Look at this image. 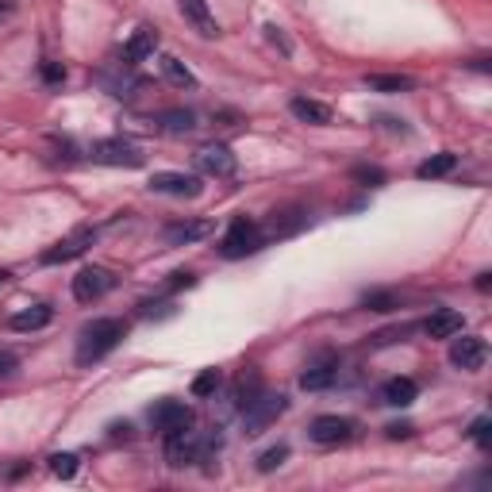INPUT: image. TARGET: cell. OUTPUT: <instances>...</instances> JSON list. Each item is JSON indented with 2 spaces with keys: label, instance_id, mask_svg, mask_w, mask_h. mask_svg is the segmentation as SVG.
<instances>
[{
  "label": "cell",
  "instance_id": "obj_1",
  "mask_svg": "<svg viewBox=\"0 0 492 492\" xmlns=\"http://www.w3.org/2000/svg\"><path fill=\"white\" fill-rule=\"evenodd\" d=\"M123 338H127V320H116V316H104V320H92L81 327L77 335V365H92L108 358Z\"/></svg>",
  "mask_w": 492,
  "mask_h": 492
},
{
  "label": "cell",
  "instance_id": "obj_2",
  "mask_svg": "<svg viewBox=\"0 0 492 492\" xmlns=\"http://www.w3.org/2000/svg\"><path fill=\"white\" fill-rule=\"evenodd\" d=\"M212 454H220V439L215 435H200L193 427L166 431V461L173 470L193 466V461H208Z\"/></svg>",
  "mask_w": 492,
  "mask_h": 492
},
{
  "label": "cell",
  "instance_id": "obj_3",
  "mask_svg": "<svg viewBox=\"0 0 492 492\" xmlns=\"http://www.w3.org/2000/svg\"><path fill=\"white\" fill-rule=\"evenodd\" d=\"M262 246H266V231L258 227L254 220L239 215V220H231V227L224 231L220 258H227V262H239V258H246V254H258Z\"/></svg>",
  "mask_w": 492,
  "mask_h": 492
},
{
  "label": "cell",
  "instance_id": "obj_4",
  "mask_svg": "<svg viewBox=\"0 0 492 492\" xmlns=\"http://www.w3.org/2000/svg\"><path fill=\"white\" fill-rule=\"evenodd\" d=\"M285 408H289V396L285 392H258L254 400L242 408L246 435H262L269 423H277V416H285Z\"/></svg>",
  "mask_w": 492,
  "mask_h": 492
},
{
  "label": "cell",
  "instance_id": "obj_5",
  "mask_svg": "<svg viewBox=\"0 0 492 492\" xmlns=\"http://www.w3.org/2000/svg\"><path fill=\"white\" fill-rule=\"evenodd\" d=\"M89 158L97 166H127V170L143 166V150L127 139H97L89 146Z\"/></svg>",
  "mask_w": 492,
  "mask_h": 492
},
{
  "label": "cell",
  "instance_id": "obj_6",
  "mask_svg": "<svg viewBox=\"0 0 492 492\" xmlns=\"http://www.w3.org/2000/svg\"><path fill=\"white\" fill-rule=\"evenodd\" d=\"M74 300L77 304H97L101 296H108L116 289V277L108 269H101V266H85V269H77V277H74Z\"/></svg>",
  "mask_w": 492,
  "mask_h": 492
},
{
  "label": "cell",
  "instance_id": "obj_7",
  "mask_svg": "<svg viewBox=\"0 0 492 492\" xmlns=\"http://www.w3.org/2000/svg\"><path fill=\"white\" fill-rule=\"evenodd\" d=\"M308 439L316 446H343L354 439V419L347 416H316L308 423Z\"/></svg>",
  "mask_w": 492,
  "mask_h": 492
},
{
  "label": "cell",
  "instance_id": "obj_8",
  "mask_svg": "<svg viewBox=\"0 0 492 492\" xmlns=\"http://www.w3.org/2000/svg\"><path fill=\"white\" fill-rule=\"evenodd\" d=\"M92 239H97V231L92 227H77L70 239H62V242H54L50 250H43L39 254V262L43 266H58V262H74L77 254H85L89 246H92Z\"/></svg>",
  "mask_w": 492,
  "mask_h": 492
},
{
  "label": "cell",
  "instance_id": "obj_9",
  "mask_svg": "<svg viewBox=\"0 0 492 492\" xmlns=\"http://www.w3.org/2000/svg\"><path fill=\"white\" fill-rule=\"evenodd\" d=\"M150 189H154V193H166V197H181V200H197V197L204 193L200 177H193V173H173V170L150 177Z\"/></svg>",
  "mask_w": 492,
  "mask_h": 492
},
{
  "label": "cell",
  "instance_id": "obj_10",
  "mask_svg": "<svg viewBox=\"0 0 492 492\" xmlns=\"http://www.w3.org/2000/svg\"><path fill=\"white\" fill-rule=\"evenodd\" d=\"M488 362V347H485V338H477V335H454V347H450V365H458V369H466V373H477Z\"/></svg>",
  "mask_w": 492,
  "mask_h": 492
},
{
  "label": "cell",
  "instance_id": "obj_11",
  "mask_svg": "<svg viewBox=\"0 0 492 492\" xmlns=\"http://www.w3.org/2000/svg\"><path fill=\"white\" fill-rule=\"evenodd\" d=\"M150 427L154 431H177V427H193V408L181 400H158L150 408Z\"/></svg>",
  "mask_w": 492,
  "mask_h": 492
},
{
  "label": "cell",
  "instance_id": "obj_12",
  "mask_svg": "<svg viewBox=\"0 0 492 492\" xmlns=\"http://www.w3.org/2000/svg\"><path fill=\"white\" fill-rule=\"evenodd\" d=\"M197 170L204 177H231L239 170V158H235V150H231V146L215 143V146H204L197 154Z\"/></svg>",
  "mask_w": 492,
  "mask_h": 492
},
{
  "label": "cell",
  "instance_id": "obj_13",
  "mask_svg": "<svg viewBox=\"0 0 492 492\" xmlns=\"http://www.w3.org/2000/svg\"><path fill=\"white\" fill-rule=\"evenodd\" d=\"M335 377H338V358H335V354H320V358L308 362V369L300 373V389H304V392H323V389L335 385Z\"/></svg>",
  "mask_w": 492,
  "mask_h": 492
},
{
  "label": "cell",
  "instance_id": "obj_14",
  "mask_svg": "<svg viewBox=\"0 0 492 492\" xmlns=\"http://www.w3.org/2000/svg\"><path fill=\"white\" fill-rule=\"evenodd\" d=\"M181 4V12H185V20L197 27V31L204 35V39H212V35H220V23H215V16H212V8H208V0H177Z\"/></svg>",
  "mask_w": 492,
  "mask_h": 492
},
{
  "label": "cell",
  "instance_id": "obj_15",
  "mask_svg": "<svg viewBox=\"0 0 492 492\" xmlns=\"http://www.w3.org/2000/svg\"><path fill=\"white\" fill-rule=\"evenodd\" d=\"M461 327H466V316H461V312L439 308L427 323H423V331H427L431 338H454V335H461Z\"/></svg>",
  "mask_w": 492,
  "mask_h": 492
},
{
  "label": "cell",
  "instance_id": "obj_16",
  "mask_svg": "<svg viewBox=\"0 0 492 492\" xmlns=\"http://www.w3.org/2000/svg\"><path fill=\"white\" fill-rule=\"evenodd\" d=\"M416 396H419V385L412 377H389L381 385V404H389V408H408Z\"/></svg>",
  "mask_w": 492,
  "mask_h": 492
},
{
  "label": "cell",
  "instance_id": "obj_17",
  "mask_svg": "<svg viewBox=\"0 0 492 492\" xmlns=\"http://www.w3.org/2000/svg\"><path fill=\"white\" fill-rule=\"evenodd\" d=\"M154 50H158V31H154V27H139V31H135L127 43H123V62L135 66V62L150 58Z\"/></svg>",
  "mask_w": 492,
  "mask_h": 492
},
{
  "label": "cell",
  "instance_id": "obj_18",
  "mask_svg": "<svg viewBox=\"0 0 492 492\" xmlns=\"http://www.w3.org/2000/svg\"><path fill=\"white\" fill-rule=\"evenodd\" d=\"M162 235H166L170 246H189V242H200L204 235H212V224L208 220H181V224H170Z\"/></svg>",
  "mask_w": 492,
  "mask_h": 492
},
{
  "label": "cell",
  "instance_id": "obj_19",
  "mask_svg": "<svg viewBox=\"0 0 492 492\" xmlns=\"http://www.w3.org/2000/svg\"><path fill=\"white\" fill-rule=\"evenodd\" d=\"M50 320H54L50 304H31V308H23V312H12L8 327H12V331H43Z\"/></svg>",
  "mask_w": 492,
  "mask_h": 492
},
{
  "label": "cell",
  "instance_id": "obj_20",
  "mask_svg": "<svg viewBox=\"0 0 492 492\" xmlns=\"http://www.w3.org/2000/svg\"><path fill=\"white\" fill-rule=\"evenodd\" d=\"M289 112L300 119V123H312V127H323V123H331V108L323 101H312V97H293L289 101Z\"/></svg>",
  "mask_w": 492,
  "mask_h": 492
},
{
  "label": "cell",
  "instance_id": "obj_21",
  "mask_svg": "<svg viewBox=\"0 0 492 492\" xmlns=\"http://www.w3.org/2000/svg\"><path fill=\"white\" fill-rule=\"evenodd\" d=\"M300 227H308L304 212H273V220L262 231H266V239H285V235H296Z\"/></svg>",
  "mask_w": 492,
  "mask_h": 492
},
{
  "label": "cell",
  "instance_id": "obj_22",
  "mask_svg": "<svg viewBox=\"0 0 492 492\" xmlns=\"http://www.w3.org/2000/svg\"><path fill=\"white\" fill-rule=\"evenodd\" d=\"M458 170V154H450V150H443V154H431L427 162H419L416 166V177L419 181H435V177H446Z\"/></svg>",
  "mask_w": 492,
  "mask_h": 492
},
{
  "label": "cell",
  "instance_id": "obj_23",
  "mask_svg": "<svg viewBox=\"0 0 492 492\" xmlns=\"http://www.w3.org/2000/svg\"><path fill=\"white\" fill-rule=\"evenodd\" d=\"M365 89L369 92H408V89H416V81L412 77H404V74H365Z\"/></svg>",
  "mask_w": 492,
  "mask_h": 492
},
{
  "label": "cell",
  "instance_id": "obj_24",
  "mask_svg": "<svg viewBox=\"0 0 492 492\" xmlns=\"http://www.w3.org/2000/svg\"><path fill=\"white\" fill-rule=\"evenodd\" d=\"M158 127L170 131V135H189V131L197 127V116L189 112V108H170V112L158 116Z\"/></svg>",
  "mask_w": 492,
  "mask_h": 492
},
{
  "label": "cell",
  "instance_id": "obj_25",
  "mask_svg": "<svg viewBox=\"0 0 492 492\" xmlns=\"http://www.w3.org/2000/svg\"><path fill=\"white\" fill-rule=\"evenodd\" d=\"M158 66H162V74H166V81H173V85H181V89H185V85H189V89L197 85L193 70H189L185 62H177L173 54H162V58H158Z\"/></svg>",
  "mask_w": 492,
  "mask_h": 492
},
{
  "label": "cell",
  "instance_id": "obj_26",
  "mask_svg": "<svg viewBox=\"0 0 492 492\" xmlns=\"http://www.w3.org/2000/svg\"><path fill=\"white\" fill-rule=\"evenodd\" d=\"M224 385V373L220 369H204V373H197V381H193V396H215V389Z\"/></svg>",
  "mask_w": 492,
  "mask_h": 492
},
{
  "label": "cell",
  "instance_id": "obj_27",
  "mask_svg": "<svg viewBox=\"0 0 492 492\" xmlns=\"http://www.w3.org/2000/svg\"><path fill=\"white\" fill-rule=\"evenodd\" d=\"M285 458H289V446L277 443V446H269V450H262V454H258V470H262V473H273Z\"/></svg>",
  "mask_w": 492,
  "mask_h": 492
},
{
  "label": "cell",
  "instance_id": "obj_28",
  "mask_svg": "<svg viewBox=\"0 0 492 492\" xmlns=\"http://www.w3.org/2000/svg\"><path fill=\"white\" fill-rule=\"evenodd\" d=\"M50 473L62 477V481H70L77 473V454H50Z\"/></svg>",
  "mask_w": 492,
  "mask_h": 492
},
{
  "label": "cell",
  "instance_id": "obj_29",
  "mask_svg": "<svg viewBox=\"0 0 492 492\" xmlns=\"http://www.w3.org/2000/svg\"><path fill=\"white\" fill-rule=\"evenodd\" d=\"M354 181L377 189V185H385V170H377V166H358V170H354Z\"/></svg>",
  "mask_w": 492,
  "mask_h": 492
},
{
  "label": "cell",
  "instance_id": "obj_30",
  "mask_svg": "<svg viewBox=\"0 0 492 492\" xmlns=\"http://www.w3.org/2000/svg\"><path fill=\"white\" fill-rule=\"evenodd\" d=\"M365 308H373V312H392V308H396V296H392V293H365Z\"/></svg>",
  "mask_w": 492,
  "mask_h": 492
},
{
  "label": "cell",
  "instance_id": "obj_31",
  "mask_svg": "<svg viewBox=\"0 0 492 492\" xmlns=\"http://www.w3.org/2000/svg\"><path fill=\"white\" fill-rule=\"evenodd\" d=\"M39 74H43L47 85H62V81H66V66L62 62H43V66H39Z\"/></svg>",
  "mask_w": 492,
  "mask_h": 492
},
{
  "label": "cell",
  "instance_id": "obj_32",
  "mask_svg": "<svg viewBox=\"0 0 492 492\" xmlns=\"http://www.w3.org/2000/svg\"><path fill=\"white\" fill-rule=\"evenodd\" d=\"M20 369V358L12 350H0V377H12Z\"/></svg>",
  "mask_w": 492,
  "mask_h": 492
},
{
  "label": "cell",
  "instance_id": "obj_33",
  "mask_svg": "<svg viewBox=\"0 0 492 492\" xmlns=\"http://www.w3.org/2000/svg\"><path fill=\"white\" fill-rule=\"evenodd\" d=\"M470 439H473L477 446H488V419H485V416H481V419H477L473 427H470Z\"/></svg>",
  "mask_w": 492,
  "mask_h": 492
},
{
  "label": "cell",
  "instance_id": "obj_34",
  "mask_svg": "<svg viewBox=\"0 0 492 492\" xmlns=\"http://www.w3.org/2000/svg\"><path fill=\"white\" fill-rule=\"evenodd\" d=\"M193 285H197L193 273H173V277H170V293H177V289H193Z\"/></svg>",
  "mask_w": 492,
  "mask_h": 492
},
{
  "label": "cell",
  "instance_id": "obj_35",
  "mask_svg": "<svg viewBox=\"0 0 492 492\" xmlns=\"http://www.w3.org/2000/svg\"><path fill=\"white\" fill-rule=\"evenodd\" d=\"M170 312H173L170 304H143V316H146V320H154V316H170Z\"/></svg>",
  "mask_w": 492,
  "mask_h": 492
},
{
  "label": "cell",
  "instance_id": "obj_36",
  "mask_svg": "<svg viewBox=\"0 0 492 492\" xmlns=\"http://www.w3.org/2000/svg\"><path fill=\"white\" fill-rule=\"evenodd\" d=\"M412 435V423H392L389 427V439H408Z\"/></svg>",
  "mask_w": 492,
  "mask_h": 492
},
{
  "label": "cell",
  "instance_id": "obj_37",
  "mask_svg": "<svg viewBox=\"0 0 492 492\" xmlns=\"http://www.w3.org/2000/svg\"><path fill=\"white\" fill-rule=\"evenodd\" d=\"M8 12H12V4H0V16H8Z\"/></svg>",
  "mask_w": 492,
  "mask_h": 492
},
{
  "label": "cell",
  "instance_id": "obj_38",
  "mask_svg": "<svg viewBox=\"0 0 492 492\" xmlns=\"http://www.w3.org/2000/svg\"><path fill=\"white\" fill-rule=\"evenodd\" d=\"M4 281H8V273H4V269H0V285H4Z\"/></svg>",
  "mask_w": 492,
  "mask_h": 492
}]
</instances>
